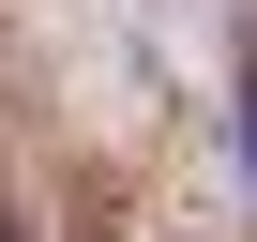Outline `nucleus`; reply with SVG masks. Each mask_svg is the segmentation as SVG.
I'll use <instances>...</instances> for the list:
<instances>
[{"instance_id": "f257e3e1", "label": "nucleus", "mask_w": 257, "mask_h": 242, "mask_svg": "<svg viewBox=\"0 0 257 242\" xmlns=\"http://www.w3.org/2000/svg\"><path fill=\"white\" fill-rule=\"evenodd\" d=\"M242 152H257V91H242Z\"/></svg>"}]
</instances>
